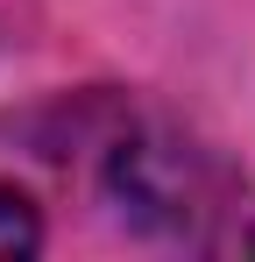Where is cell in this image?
Masks as SVG:
<instances>
[{
	"mask_svg": "<svg viewBox=\"0 0 255 262\" xmlns=\"http://www.w3.org/2000/svg\"><path fill=\"white\" fill-rule=\"evenodd\" d=\"M36 241H42L36 206H29L14 184H0V262H7V255H36Z\"/></svg>",
	"mask_w": 255,
	"mask_h": 262,
	"instance_id": "obj_1",
	"label": "cell"
},
{
	"mask_svg": "<svg viewBox=\"0 0 255 262\" xmlns=\"http://www.w3.org/2000/svg\"><path fill=\"white\" fill-rule=\"evenodd\" d=\"M248 248H255V234H248Z\"/></svg>",
	"mask_w": 255,
	"mask_h": 262,
	"instance_id": "obj_2",
	"label": "cell"
}]
</instances>
